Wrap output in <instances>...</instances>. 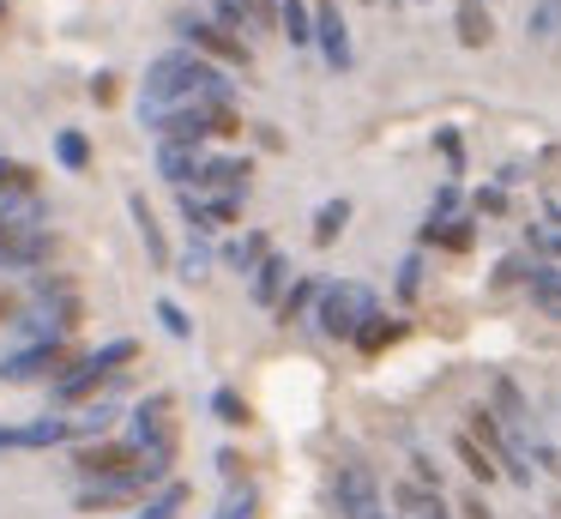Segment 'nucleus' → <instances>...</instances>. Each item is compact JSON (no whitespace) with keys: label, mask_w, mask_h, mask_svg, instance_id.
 <instances>
[{"label":"nucleus","mask_w":561,"mask_h":519,"mask_svg":"<svg viewBox=\"0 0 561 519\" xmlns=\"http://www.w3.org/2000/svg\"><path fill=\"white\" fill-rule=\"evenodd\" d=\"M230 91L236 84L224 79L218 60L194 55V48H163V55L146 67V79H139V121L170 115V109H199V103L230 109Z\"/></svg>","instance_id":"f257e3e1"},{"label":"nucleus","mask_w":561,"mask_h":519,"mask_svg":"<svg viewBox=\"0 0 561 519\" xmlns=\"http://www.w3.org/2000/svg\"><path fill=\"white\" fill-rule=\"evenodd\" d=\"M49 205L43 193H19L0 205V272H37L49 260Z\"/></svg>","instance_id":"f03ea898"},{"label":"nucleus","mask_w":561,"mask_h":519,"mask_svg":"<svg viewBox=\"0 0 561 519\" xmlns=\"http://www.w3.org/2000/svg\"><path fill=\"white\" fill-rule=\"evenodd\" d=\"M375 290L368 284H356V278H339V284H327L320 290V308H314V326L327 338H351L356 345V332H363L368 320H375Z\"/></svg>","instance_id":"7ed1b4c3"},{"label":"nucleus","mask_w":561,"mask_h":519,"mask_svg":"<svg viewBox=\"0 0 561 519\" xmlns=\"http://www.w3.org/2000/svg\"><path fill=\"white\" fill-rule=\"evenodd\" d=\"M122 362H134V338H110V345H98L91 357H79L73 369H67L61 381H55V398H61V405H79V398L98 393V386L110 381V374L122 369Z\"/></svg>","instance_id":"20e7f679"},{"label":"nucleus","mask_w":561,"mask_h":519,"mask_svg":"<svg viewBox=\"0 0 561 519\" xmlns=\"http://www.w3.org/2000/svg\"><path fill=\"white\" fill-rule=\"evenodd\" d=\"M170 410H175L170 393L139 398V405H134V435H127V441H134L151 465H163V471L175 465V417H170Z\"/></svg>","instance_id":"39448f33"},{"label":"nucleus","mask_w":561,"mask_h":519,"mask_svg":"<svg viewBox=\"0 0 561 519\" xmlns=\"http://www.w3.org/2000/svg\"><path fill=\"white\" fill-rule=\"evenodd\" d=\"M73 465L85 471V483H110V477H139V471H158V477H170L163 465H151L146 453H139L134 441H91L73 453Z\"/></svg>","instance_id":"423d86ee"},{"label":"nucleus","mask_w":561,"mask_h":519,"mask_svg":"<svg viewBox=\"0 0 561 519\" xmlns=\"http://www.w3.org/2000/svg\"><path fill=\"white\" fill-rule=\"evenodd\" d=\"M175 31H182V43L194 48V55L218 60V67H248V60H254V48H248V36L224 31L218 19H182Z\"/></svg>","instance_id":"0eeeda50"},{"label":"nucleus","mask_w":561,"mask_h":519,"mask_svg":"<svg viewBox=\"0 0 561 519\" xmlns=\"http://www.w3.org/2000/svg\"><path fill=\"white\" fill-rule=\"evenodd\" d=\"M327 495H332V514H344V519H375L380 514V483L368 465H339Z\"/></svg>","instance_id":"6e6552de"},{"label":"nucleus","mask_w":561,"mask_h":519,"mask_svg":"<svg viewBox=\"0 0 561 519\" xmlns=\"http://www.w3.org/2000/svg\"><path fill=\"white\" fill-rule=\"evenodd\" d=\"M67 369V345H25L13 357H0V381L25 386V381H61Z\"/></svg>","instance_id":"1a4fd4ad"},{"label":"nucleus","mask_w":561,"mask_h":519,"mask_svg":"<svg viewBox=\"0 0 561 519\" xmlns=\"http://www.w3.org/2000/svg\"><path fill=\"white\" fill-rule=\"evenodd\" d=\"M79 441L73 417H37V422H0V453H31V447H61Z\"/></svg>","instance_id":"9d476101"},{"label":"nucleus","mask_w":561,"mask_h":519,"mask_svg":"<svg viewBox=\"0 0 561 519\" xmlns=\"http://www.w3.org/2000/svg\"><path fill=\"white\" fill-rule=\"evenodd\" d=\"M314 43H320V55H327L332 72L351 67V31H344L339 0H320V7H314Z\"/></svg>","instance_id":"9b49d317"},{"label":"nucleus","mask_w":561,"mask_h":519,"mask_svg":"<svg viewBox=\"0 0 561 519\" xmlns=\"http://www.w3.org/2000/svg\"><path fill=\"white\" fill-rule=\"evenodd\" d=\"M248 176H254V163H248V157H206L194 193L211 188V193H230V200H248Z\"/></svg>","instance_id":"f8f14e48"},{"label":"nucleus","mask_w":561,"mask_h":519,"mask_svg":"<svg viewBox=\"0 0 561 519\" xmlns=\"http://www.w3.org/2000/svg\"><path fill=\"white\" fill-rule=\"evenodd\" d=\"M127 212H134V229H139V241H146L151 266H158V272H175V253H170V241H163V224L146 205V193H127Z\"/></svg>","instance_id":"ddd939ff"},{"label":"nucleus","mask_w":561,"mask_h":519,"mask_svg":"<svg viewBox=\"0 0 561 519\" xmlns=\"http://www.w3.org/2000/svg\"><path fill=\"white\" fill-rule=\"evenodd\" d=\"M392 507H399V519H447L440 489H435V483H416V477L392 483Z\"/></svg>","instance_id":"4468645a"},{"label":"nucleus","mask_w":561,"mask_h":519,"mask_svg":"<svg viewBox=\"0 0 561 519\" xmlns=\"http://www.w3.org/2000/svg\"><path fill=\"white\" fill-rule=\"evenodd\" d=\"M290 284H296V266L284 260V253H272V260L254 272V284H248V296H254L260 308H278V302H284V290H290Z\"/></svg>","instance_id":"2eb2a0df"},{"label":"nucleus","mask_w":561,"mask_h":519,"mask_svg":"<svg viewBox=\"0 0 561 519\" xmlns=\"http://www.w3.org/2000/svg\"><path fill=\"white\" fill-rule=\"evenodd\" d=\"M199 169H206V157H199V145H158V176L170 181L175 193H182L187 181H199Z\"/></svg>","instance_id":"dca6fc26"},{"label":"nucleus","mask_w":561,"mask_h":519,"mask_svg":"<svg viewBox=\"0 0 561 519\" xmlns=\"http://www.w3.org/2000/svg\"><path fill=\"white\" fill-rule=\"evenodd\" d=\"M453 24H459V43H465V48H489V36H495V19H489L483 0H459Z\"/></svg>","instance_id":"f3484780"},{"label":"nucleus","mask_w":561,"mask_h":519,"mask_svg":"<svg viewBox=\"0 0 561 519\" xmlns=\"http://www.w3.org/2000/svg\"><path fill=\"white\" fill-rule=\"evenodd\" d=\"M224 260H230L236 272H260V266L272 260V241H266V229H248L242 241H230V248H224Z\"/></svg>","instance_id":"a211bd4d"},{"label":"nucleus","mask_w":561,"mask_h":519,"mask_svg":"<svg viewBox=\"0 0 561 519\" xmlns=\"http://www.w3.org/2000/svg\"><path fill=\"white\" fill-rule=\"evenodd\" d=\"M320 290H327L320 278H296V284L284 290V302H278V320L290 326V320H302L308 308H320Z\"/></svg>","instance_id":"6ab92c4d"},{"label":"nucleus","mask_w":561,"mask_h":519,"mask_svg":"<svg viewBox=\"0 0 561 519\" xmlns=\"http://www.w3.org/2000/svg\"><path fill=\"white\" fill-rule=\"evenodd\" d=\"M278 31L290 36L296 48H308V43H314V7H308V0H284V7H278Z\"/></svg>","instance_id":"aec40b11"},{"label":"nucleus","mask_w":561,"mask_h":519,"mask_svg":"<svg viewBox=\"0 0 561 519\" xmlns=\"http://www.w3.org/2000/svg\"><path fill=\"white\" fill-rule=\"evenodd\" d=\"M344 224H351V200L339 193V200H327V205L314 212V241H320V248H332V241L344 236Z\"/></svg>","instance_id":"412c9836"},{"label":"nucleus","mask_w":561,"mask_h":519,"mask_svg":"<svg viewBox=\"0 0 561 519\" xmlns=\"http://www.w3.org/2000/svg\"><path fill=\"white\" fill-rule=\"evenodd\" d=\"M495 405H501V429L525 435V422H531V417H525V398H519V386H513L507 374H495Z\"/></svg>","instance_id":"4be33fe9"},{"label":"nucleus","mask_w":561,"mask_h":519,"mask_svg":"<svg viewBox=\"0 0 561 519\" xmlns=\"http://www.w3.org/2000/svg\"><path fill=\"white\" fill-rule=\"evenodd\" d=\"M19 193H37V169L19 163V157H0V205L19 200Z\"/></svg>","instance_id":"5701e85b"},{"label":"nucleus","mask_w":561,"mask_h":519,"mask_svg":"<svg viewBox=\"0 0 561 519\" xmlns=\"http://www.w3.org/2000/svg\"><path fill=\"white\" fill-rule=\"evenodd\" d=\"M55 163L73 169V176H79V169L91 163V139H85L79 127H61V133H55Z\"/></svg>","instance_id":"b1692460"},{"label":"nucleus","mask_w":561,"mask_h":519,"mask_svg":"<svg viewBox=\"0 0 561 519\" xmlns=\"http://www.w3.org/2000/svg\"><path fill=\"white\" fill-rule=\"evenodd\" d=\"M254 507H260V489L242 477V483H230V495L218 501V514H211V519H254Z\"/></svg>","instance_id":"393cba45"},{"label":"nucleus","mask_w":561,"mask_h":519,"mask_svg":"<svg viewBox=\"0 0 561 519\" xmlns=\"http://www.w3.org/2000/svg\"><path fill=\"white\" fill-rule=\"evenodd\" d=\"M423 241H440V248L465 253V248H471V217H447V224H423Z\"/></svg>","instance_id":"a878e982"},{"label":"nucleus","mask_w":561,"mask_h":519,"mask_svg":"<svg viewBox=\"0 0 561 519\" xmlns=\"http://www.w3.org/2000/svg\"><path fill=\"white\" fill-rule=\"evenodd\" d=\"M392 338H404V320H387V314H375V320L356 332V350H387Z\"/></svg>","instance_id":"bb28decb"},{"label":"nucleus","mask_w":561,"mask_h":519,"mask_svg":"<svg viewBox=\"0 0 561 519\" xmlns=\"http://www.w3.org/2000/svg\"><path fill=\"white\" fill-rule=\"evenodd\" d=\"M453 453H459L465 465H471V477H477V483H495V471H501V465H495V459H489L483 447L471 441V435H459V441H453Z\"/></svg>","instance_id":"cd10ccee"},{"label":"nucleus","mask_w":561,"mask_h":519,"mask_svg":"<svg viewBox=\"0 0 561 519\" xmlns=\"http://www.w3.org/2000/svg\"><path fill=\"white\" fill-rule=\"evenodd\" d=\"M211 417L230 422V429H242V422H248V398L236 393V386H218V393H211Z\"/></svg>","instance_id":"c85d7f7f"},{"label":"nucleus","mask_w":561,"mask_h":519,"mask_svg":"<svg viewBox=\"0 0 561 519\" xmlns=\"http://www.w3.org/2000/svg\"><path fill=\"white\" fill-rule=\"evenodd\" d=\"M525 31H531L537 43H549V36L561 31V0H531V19H525Z\"/></svg>","instance_id":"c756f323"},{"label":"nucleus","mask_w":561,"mask_h":519,"mask_svg":"<svg viewBox=\"0 0 561 519\" xmlns=\"http://www.w3.org/2000/svg\"><path fill=\"white\" fill-rule=\"evenodd\" d=\"M206 272H211V248H206V241H187L182 260H175V278H187V284H194V278H206Z\"/></svg>","instance_id":"7c9ffc66"},{"label":"nucleus","mask_w":561,"mask_h":519,"mask_svg":"<svg viewBox=\"0 0 561 519\" xmlns=\"http://www.w3.org/2000/svg\"><path fill=\"white\" fill-rule=\"evenodd\" d=\"M115 417H122L115 405H85V410H73V422H79V441H85V435H103Z\"/></svg>","instance_id":"2f4dec72"},{"label":"nucleus","mask_w":561,"mask_h":519,"mask_svg":"<svg viewBox=\"0 0 561 519\" xmlns=\"http://www.w3.org/2000/svg\"><path fill=\"white\" fill-rule=\"evenodd\" d=\"M158 320H163V332H170V338H194V320H187V308H182V302L158 296Z\"/></svg>","instance_id":"473e14b6"},{"label":"nucleus","mask_w":561,"mask_h":519,"mask_svg":"<svg viewBox=\"0 0 561 519\" xmlns=\"http://www.w3.org/2000/svg\"><path fill=\"white\" fill-rule=\"evenodd\" d=\"M531 248L549 253V260H561V229H556V224H537V229H531Z\"/></svg>","instance_id":"72a5a7b5"},{"label":"nucleus","mask_w":561,"mask_h":519,"mask_svg":"<svg viewBox=\"0 0 561 519\" xmlns=\"http://www.w3.org/2000/svg\"><path fill=\"white\" fill-rule=\"evenodd\" d=\"M248 31H278V12H272V0H248Z\"/></svg>","instance_id":"f704fd0d"},{"label":"nucleus","mask_w":561,"mask_h":519,"mask_svg":"<svg viewBox=\"0 0 561 519\" xmlns=\"http://www.w3.org/2000/svg\"><path fill=\"white\" fill-rule=\"evenodd\" d=\"M453 205H459V181H447V188L435 193V212H428V224H447V217H453Z\"/></svg>","instance_id":"c9c22d12"},{"label":"nucleus","mask_w":561,"mask_h":519,"mask_svg":"<svg viewBox=\"0 0 561 519\" xmlns=\"http://www.w3.org/2000/svg\"><path fill=\"white\" fill-rule=\"evenodd\" d=\"M477 212L501 217V212H507V188H501V181H495V188H483V193H477Z\"/></svg>","instance_id":"e433bc0d"},{"label":"nucleus","mask_w":561,"mask_h":519,"mask_svg":"<svg viewBox=\"0 0 561 519\" xmlns=\"http://www.w3.org/2000/svg\"><path fill=\"white\" fill-rule=\"evenodd\" d=\"M416 284H423V260L411 253V260L399 266V296H416Z\"/></svg>","instance_id":"4c0bfd02"},{"label":"nucleus","mask_w":561,"mask_h":519,"mask_svg":"<svg viewBox=\"0 0 561 519\" xmlns=\"http://www.w3.org/2000/svg\"><path fill=\"white\" fill-rule=\"evenodd\" d=\"M435 145H440V157H447V163H453V169H459V157H465V145H459V133H453V127H440V133H435Z\"/></svg>","instance_id":"58836bf2"},{"label":"nucleus","mask_w":561,"mask_h":519,"mask_svg":"<svg viewBox=\"0 0 561 519\" xmlns=\"http://www.w3.org/2000/svg\"><path fill=\"white\" fill-rule=\"evenodd\" d=\"M19 314H25V308H19V296H13V290H0V326H19Z\"/></svg>","instance_id":"ea45409f"},{"label":"nucleus","mask_w":561,"mask_h":519,"mask_svg":"<svg viewBox=\"0 0 561 519\" xmlns=\"http://www.w3.org/2000/svg\"><path fill=\"white\" fill-rule=\"evenodd\" d=\"M91 97H98V103H115V72H98V79H91Z\"/></svg>","instance_id":"a19ab883"},{"label":"nucleus","mask_w":561,"mask_h":519,"mask_svg":"<svg viewBox=\"0 0 561 519\" xmlns=\"http://www.w3.org/2000/svg\"><path fill=\"white\" fill-rule=\"evenodd\" d=\"M218 471L236 483V471H242V453H230V447H224V453H218Z\"/></svg>","instance_id":"79ce46f5"},{"label":"nucleus","mask_w":561,"mask_h":519,"mask_svg":"<svg viewBox=\"0 0 561 519\" xmlns=\"http://www.w3.org/2000/svg\"><path fill=\"white\" fill-rule=\"evenodd\" d=\"M459 514H465V519H495V514H489V507H483V495H471V501H465Z\"/></svg>","instance_id":"37998d69"},{"label":"nucleus","mask_w":561,"mask_h":519,"mask_svg":"<svg viewBox=\"0 0 561 519\" xmlns=\"http://www.w3.org/2000/svg\"><path fill=\"white\" fill-rule=\"evenodd\" d=\"M0 24H7V0H0Z\"/></svg>","instance_id":"c03bdc74"},{"label":"nucleus","mask_w":561,"mask_h":519,"mask_svg":"<svg viewBox=\"0 0 561 519\" xmlns=\"http://www.w3.org/2000/svg\"><path fill=\"white\" fill-rule=\"evenodd\" d=\"M556 519H561V501H556Z\"/></svg>","instance_id":"a18cd8bd"}]
</instances>
